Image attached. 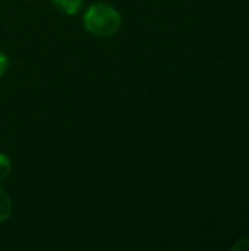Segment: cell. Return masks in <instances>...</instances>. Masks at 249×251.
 <instances>
[{
	"label": "cell",
	"mask_w": 249,
	"mask_h": 251,
	"mask_svg": "<svg viewBox=\"0 0 249 251\" xmlns=\"http://www.w3.org/2000/svg\"><path fill=\"white\" fill-rule=\"evenodd\" d=\"M85 29L100 38L114 35L122 26V16L119 10L107 3H94L87 7L84 13Z\"/></svg>",
	"instance_id": "1"
},
{
	"label": "cell",
	"mask_w": 249,
	"mask_h": 251,
	"mask_svg": "<svg viewBox=\"0 0 249 251\" xmlns=\"http://www.w3.org/2000/svg\"><path fill=\"white\" fill-rule=\"evenodd\" d=\"M54 7L65 15H76L84 4V0H51Z\"/></svg>",
	"instance_id": "2"
},
{
	"label": "cell",
	"mask_w": 249,
	"mask_h": 251,
	"mask_svg": "<svg viewBox=\"0 0 249 251\" xmlns=\"http://www.w3.org/2000/svg\"><path fill=\"white\" fill-rule=\"evenodd\" d=\"M12 212H13V203H12L9 194L3 188H0V224L7 221L10 218Z\"/></svg>",
	"instance_id": "3"
},
{
	"label": "cell",
	"mask_w": 249,
	"mask_h": 251,
	"mask_svg": "<svg viewBox=\"0 0 249 251\" xmlns=\"http://www.w3.org/2000/svg\"><path fill=\"white\" fill-rule=\"evenodd\" d=\"M12 172V162L7 154L0 153V182L4 181Z\"/></svg>",
	"instance_id": "4"
},
{
	"label": "cell",
	"mask_w": 249,
	"mask_h": 251,
	"mask_svg": "<svg viewBox=\"0 0 249 251\" xmlns=\"http://www.w3.org/2000/svg\"><path fill=\"white\" fill-rule=\"evenodd\" d=\"M7 68H9V59H7V56L0 50V78L6 74Z\"/></svg>",
	"instance_id": "5"
},
{
	"label": "cell",
	"mask_w": 249,
	"mask_h": 251,
	"mask_svg": "<svg viewBox=\"0 0 249 251\" xmlns=\"http://www.w3.org/2000/svg\"><path fill=\"white\" fill-rule=\"evenodd\" d=\"M232 250H249V238H245V240L238 241V243L232 247Z\"/></svg>",
	"instance_id": "6"
}]
</instances>
